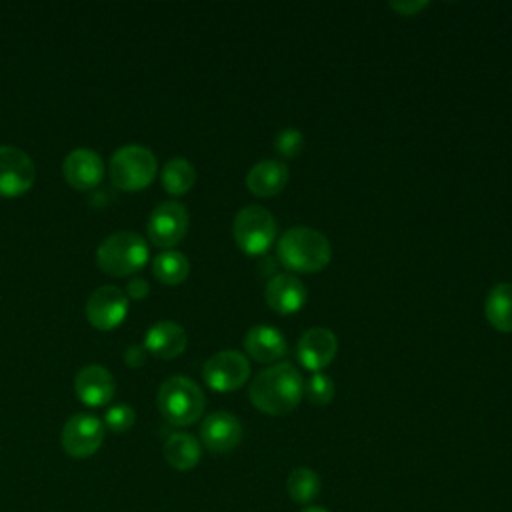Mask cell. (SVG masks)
I'll return each instance as SVG.
<instances>
[{
	"mask_svg": "<svg viewBox=\"0 0 512 512\" xmlns=\"http://www.w3.org/2000/svg\"><path fill=\"white\" fill-rule=\"evenodd\" d=\"M250 402L268 416L292 412L304 396V380L292 362H276L260 370L248 388Z\"/></svg>",
	"mask_w": 512,
	"mask_h": 512,
	"instance_id": "cell-1",
	"label": "cell"
},
{
	"mask_svg": "<svg viewBox=\"0 0 512 512\" xmlns=\"http://www.w3.org/2000/svg\"><path fill=\"white\" fill-rule=\"evenodd\" d=\"M276 254L286 270L316 274L330 264L332 246L322 232L308 226H294L278 238Z\"/></svg>",
	"mask_w": 512,
	"mask_h": 512,
	"instance_id": "cell-2",
	"label": "cell"
},
{
	"mask_svg": "<svg viewBox=\"0 0 512 512\" xmlns=\"http://www.w3.org/2000/svg\"><path fill=\"white\" fill-rule=\"evenodd\" d=\"M156 404L160 414L174 426L194 424L206 406L204 392L188 376L166 378L156 394Z\"/></svg>",
	"mask_w": 512,
	"mask_h": 512,
	"instance_id": "cell-3",
	"label": "cell"
},
{
	"mask_svg": "<svg viewBox=\"0 0 512 512\" xmlns=\"http://www.w3.org/2000/svg\"><path fill=\"white\" fill-rule=\"evenodd\" d=\"M148 260L146 240L132 230H118L106 236L96 248V264L112 276H128Z\"/></svg>",
	"mask_w": 512,
	"mask_h": 512,
	"instance_id": "cell-4",
	"label": "cell"
},
{
	"mask_svg": "<svg viewBox=\"0 0 512 512\" xmlns=\"http://www.w3.org/2000/svg\"><path fill=\"white\" fill-rule=\"evenodd\" d=\"M158 170L156 156L150 148L142 144L120 146L110 156V178L120 190H140L146 188Z\"/></svg>",
	"mask_w": 512,
	"mask_h": 512,
	"instance_id": "cell-5",
	"label": "cell"
},
{
	"mask_svg": "<svg viewBox=\"0 0 512 512\" xmlns=\"http://www.w3.org/2000/svg\"><path fill=\"white\" fill-rule=\"evenodd\" d=\"M232 234L236 246L246 256H262L276 240V218L266 208L258 204H248L238 210L232 224Z\"/></svg>",
	"mask_w": 512,
	"mask_h": 512,
	"instance_id": "cell-6",
	"label": "cell"
},
{
	"mask_svg": "<svg viewBox=\"0 0 512 512\" xmlns=\"http://www.w3.org/2000/svg\"><path fill=\"white\" fill-rule=\"evenodd\" d=\"M250 376L248 358L238 350H220L202 366V378L216 392H232L246 384Z\"/></svg>",
	"mask_w": 512,
	"mask_h": 512,
	"instance_id": "cell-7",
	"label": "cell"
},
{
	"mask_svg": "<svg viewBox=\"0 0 512 512\" xmlns=\"http://www.w3.org/2000/svg\"><path fill=\"white\" fill-rule=\"evenodd\" d=\"M104 440V422L88 412L70 416L60 432V444L72 458L92 456Z\"/></svg>",
	"mask_w": 512,
	"mask_h": 512,
	"instance_id": "cell-8",
	"label": "cell"
},
{
	"mask_svg": "<svg viewBox=\"0 0 512 512\" xmlns=\"http://www.w3.org/2000/svg\"><path fill=\"white\" fill-rule=\"evenodd\" d=\"M146 228H148V238L156 246L170 250L188 232V210L182 202H176V200L160 202L150 212Z\"/></svg>",
	"mask_w": 512,
	"mask_h": 512,
	"instance_id": "cell-9",
	"label": "cell"
},
{
	"mask_svg": "<svg viewBox=\"0 0 512 512\" xmlns=\"http://www.w3.org/2000/svg\"><path fill=\"white\" fill-rule=\"evenodd\" d=\"M36 168L28 152L0 144V196H20L34 184Z\"/></svg>",
	"mask_w": 512,
	"mask_h": 512,
	"instance_id": "cell-10",
	"label": "cell"
},
{
	"mask_svg": "<svg viewBox=\"0 0 512 512\" xmlns=\"http://www.w3.org/2000/svg\"><path fill=\"white\" fill-rule=\"evenodd\" d=\"M128 314V296L112 284L96 288L86 302V318L98 330H112Z\"/></svg>",
	"mask_w": 512,
	"mask_h": 512,
	"instance_id": "cell-11",
	"label": "cell"
},
{
	"mask_svg": "<svg viewBox=\"0 0 512 512\" xmlns=\"http://www.w3.org/2000/svg\"><path fill=\"white\" fill-rule=\"evenodd\" d=\"M338 352V340L336 334L328 328L314 326L308 328L296 342V358L302 368L314 372H320L326 368Z\"/></svg>",
	"mask_w": 512,
	"mask_h": 512,
	"instance_id": "cell-12",
	"label": "cell"
},
{
	"mask_svg": "<svg viewBox=\"0 0 512 512\" xmlns=\"http://www.w3.org/2000/svg\"><path fill=\"white\" fill-rule=\"evenodd\" d=\"M200 440L214 454L230 452L242 440V424L230 412H212L200 424Z\"/></svg>",
	"mask_w": 512,
	"mask_h": 512,
	"instance_id": "cell-13",
	"label": "cell"
},
{
	"mask_svg": "<svg viewBox=\"0 0 512 512\" xmlns=\"http://www.w3.org/2000/svg\"><path fill=\"white\" fill-rule=\"evenodd\" d=\"M62 174L70 186L90 190L104 176L102 156L92 148H74L62 162Z\"/></svg>",
	"mask_w": 512,
	"mask_h": 512,
	"instance_id": "cell-14",
	"label": "cell"
},
{
	"mask_svg": "<svg viewBox=\"0 0 512 512\" xmlns=\"http://www.w3.org/2000/svg\"><path fill=\"white\" fill-rule=\"evenodd\" d=\"M264 300L278 314H294L304 308L308 292L294 274H276L264 286Z\"/></svg>",
	"mask_w": 512,
	"mask_h": 512,
	"instance_id": "cell-15",
	"label": "cell"
},
{
	"mask_svg": "<svg viewBox=\"0 0 512 512\" xmlns=\"http://www.w3.org/2000/svg\"><path fill=\"white\" fill-rule=\"evenodd\" d=\"M74 392L88 406H104L114 396V378L102 364L82 366L74 376Z\"/></svg>",
	"mask_w": 512,
	"mask_h": 512,
	"instance_id": "cell-16",
	"label": "cell"
},
{
	"mask_svg": "<svg viewBox=\"0 0 512 512\" xmlns=\"http://www.w3.org/2000/svg\"><path fill=\"white\" fill-rule=\"evenodd\" d=\"M186 344H188L186 330L172 320H160L152 324L144 334V348L150 354L164 360L180 356Z\"/></svg>",
	"mask_w": 512,
	"mask_h": 512,
	"instance_id": "cell-17",
	"label": "cell"
},
{
	"mask_svg": "<svg viewBox=\"0 0 512 512\" xmlns=\"http://www.w3.org/2000/svg\"><path fill=\"white\" fill-rule=\"evenodd\" d=\"M288 176V166L282 160H260L248 170L246 186L258 198H272L284 190Z\"/></svg>",
	"mask_w": 512,
	"mask_h": 512,
	"instance_id": "cell-18",
	"label": "cell"
},
{
	"mask_svg": "<svg viewBox=\"0 0 512 512\" xmlns=\"http://www.w3.org/2000/svg\"><path fill=\"white\" fill-rule=\"evenodd\" d=\"M244 350L256 362L268 364V362L280 360L286 354L288 344H286L284 334L278 328L266 326V324H258V326H252L246 332V336H244Z\"/></svg>",
	"mask_w": 512,
	"mask_h": 512,
	"instance_id": "cell-19",
	"label": "cell"
},
{
	"mask_svg": "<svg viewBox=\"0 0 512 512\" xmlns=\"http://www.w3.org/2000/svg\"><path fill=\"white\" fill-rule=\"evenodd\" d=\"M162 454L166 458V462L180 472L192 470L202 456V448L200 442L186 432H174L166 438L164 446H162Z\"/></svg>",
	"mask_w": 512,
	"mask_h": 512,
	"instance_id": "cell-20",
	"label": "cell"
},
{
	"mask_svg": "<svg viewBox=\"0 0 512 512\" xmlns=\"http://www.w3.org/2000/svg\"><path fill=\"white\" fill-rule=\"evenodd\" d=\"M484 318L498 332H512V284L500 282L490 288L484 302Z\"/></svg>",
	"mask_w": 512,
	"mask_h": 512,
	"instance_id": "cell-21",
	"label": "cell"
},
{
	"mask_svg": "<svg viewBox=\"0 0 512 512\" xmlns=\"http://www.w3.org/2000/svg\"><path fill=\"white\" fill-rule=\"evenodd\" d=\"M162 186L168 194L172 196H182L186 194L194 182H196V170L192 162L184 156H174L162 166Z\"/></svg>",
	"mask_w": 512,
	"mask_h": 512,
	"instance_id": "cell-22",
	"label": "cell"
},
{
	"mask_svg": "<svg viewBox=\"0 0 512 512\" xmlns=\"http://www.w3.org/2000/svg\"><path fill=\"white\" fill-rule=\"evenodd\" d=\"M154 276L170 286H176L188 278L190 262L188 258L178 250H164L160 252L152 262Z\"/></svg>",
	"mask_w": 512,
	"mask_h": 512,
	"instance_id": "cell-23",
	"label": "cell"
},
{
	"mask_svg": "<svg viewBox=\"0 0 512 512\" xmlns=\"http://www.w3.org/2000/svg\"><path fill=\"white\" fill-rule=\"evenodd\" d=\"M286 488L296 504L308 506L320 494V476L312 468H294L288 474Z\"/></svg>",
	"mask_w": 512,
	"mask_h": 512,
	"instance_id": "cell-24",
	"label": "cell"
},
{
	"mask_svg": "<svg viewBox=\"0 0 512 512\" xmlns=\"http://www.w3.org/2000/svg\"><path fill=\"white\" fill-rule=\"evenodd\" d=\"M334 382L324 372H314L304 382V394L314 406H328L334 400Z\"/></svg>",
	"mask_w": 512,
	"mask_h": 512,
	"instance_id": "cell-25",
	"label": "cell"
},
{
	"mask_svg": "<svg viewBox=\"0 0 512 512\" xmlns=\"http://www.w3.org/2000/svg\"><path fill=\"white\" fill-rule=\"evenodd\" d=\"M304 148V136L298 128H284L276 134L274 138V150L282 156V158H296Z\"/></svg>",
	"mask_w": 512,
	"mask_h": 512,
	"instance_id": "cell-26",
	"label": "cell"
},
{
	"mask_svg": "<svg viewBox=\"0 0 512 512\" xmlns=\"http://www.w3.org/2000/svg\"><path fill=\"white\" fill-rule=\"evenodd\" d=\"M134 420H136V412L132 406L116 404L106 410L104 428H110L112 432H126L128 428H132Z\"/></svg>",
	"mask_w": 512,
	"mask_h": 512,
	"instance_id": "cell-27",
	"label": "cell"
},
{
	"mask_svg": "<svg viewBox=\"0 0 512 512\" xmlns=\"http://www.w3.org/2000/svg\"><path fill=\"white\" fill-rule=\"evenodd\" d=\"M146 352H148V350L144 348V344H130V346L124 350V360H126L128 366L138 368V366L144 364Z\"/></svg>",
	"mask_w": 512,
	"mask_h": 512,
	"instance_id": "cell-28",
	"label": "cell"
},
{
	"mask_svg": "<svg viewBox=\"0 0 512 512\" xmlns=\"http://www.w3.org/2000/svg\"><path fill=\"white\" fill-rule=\"evenodd\" d=\"M148 290H150L148 280H146V278H140V276L130 278L128 284H126L128 296H130V298H136V300H138V298H144V296L148 294Z\"/></svg>",
	"mask_w": 512,
	"mask_h": 512,
	"instance_id": "cell-29",
	"label": "cell"
},
{
	"mask_svg": "<svg viewBox=\"0 0 512 512\" xmlns=\"http://www.w3.org/2000/svg\"><path fill=\"white\" fill-rule=\"evenodd\" d=\"M394 12L402 14V16H414L416 12L424 10L428 6V2H390L388 4Z\"/></svg>",
	"mask_w": 512,
	"mask_h": 512,
	"instance_id": "cell-30",
	"label": "cell"
},
{
	"mask_svg": "<svg viewBox=\"0 0 512 512\" xmlns=\"http://www.w3.org/2000/svg\"><path fill=\"white\" fill-rule=\"evenodd\" d=\"M300 512H330V510H326L322 506H304Z\"/></svg>",
	"mask_w": 512,
	"mask_h": 512,
	"instance_id": "cell-31",
	"label": "cell"
}]
</instances>
